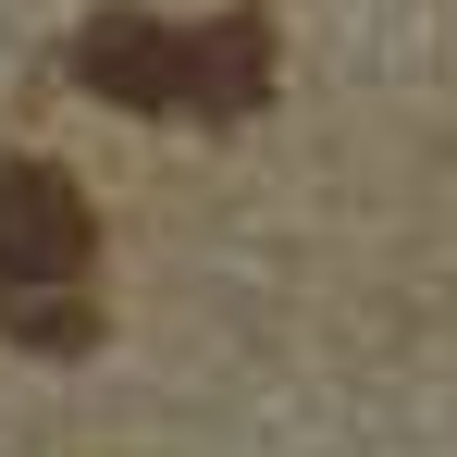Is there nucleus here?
I'll return each instance as SVG.
<instances>
[{
	"instance_id": "nucleus-1",
	"label": "nucleus",
	"mask_w": 457,
	"mask_h": 457,
	"mask_svg": "<svg viewBox=\"0 0 457 457\" xmlns=\"http://www.w3.org/2000/svg\"><path fill=\"white\" fill-rule=\"evenodd\" d=\"M99 223H87L62 161H0V285H87Z\"/></svg>"
},
{
	"instance_id": "nucleus-2",
	"label": "nucleus",
	"mask_w": 457,
	"mask_h": 457,
	"mask_svg": "<svg viewBox=\"0 0 457 457\" xmlns=\"http://www.w3.org/2000/svg\"><path fill=\"white\" fill-rule=\"evenodd\" d=\"M173 37H186V25L112 0V12H87V25H75V87H99L112 112H173Z\"/></svg>"
},
{
	"instance_id": "nucleus-3",
	"label": "nucleus",
	"mask_w": 457,
	"mask_h": 457,
	"mask_svg": "<svg viewBox=\"0 0 457 457\" xmlns=\"http://www.w3.org/2000/svg\"><path fill=\"white\" fill-rule=\"evenodd\" d=\"M260 87H272V37H260V12H223V25H198V37H173V112H260Z\"/></svg>"
},
{
	"instance_id": "nucleus-4",
	"label": "nucleus",
	"mask_w": 457,
	"mask_h": 457,
	"mask_svg": "<svg viewBox=\"0 0 457 457\" xmlns=\"http://www.w3.org/2000/svg\"><path fill=\"white\" fill-rule=\"evenodd\" d=\"M0 346L75 359V346H99V297L87 285H0Z\"/></svg>"
}]
</instances>
